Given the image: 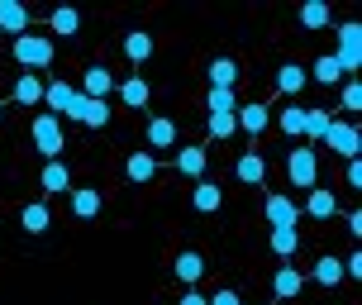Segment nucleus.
<instances>
[{
  "label": "nucleus",
  "mask_w": 362,
  "mask_h": 305,
  "mask_svg": "<svg viewBox=\"0 0 362 305\" xmlns=\"http://www.w3.org/2000/svg\"><path fill=\"white\" fill-rule=\"evenodd\" d=\"M115 86H119V81H115V72H110L105 62H90L86 72H81V96H86V100H110Z\"/></svg>",
  "instance_id": "0eeeda50"
},
{
  "label": "nucleus",
  "mask_w": 362,
  "mask_h": 305,
  "mask_svg": "<svg viewBox=\"0 0 362 305\" xmlns=\"http://www.w3.org/2000/svg\"><path fill=\"white\" fill-rule=\"evenodd\" d=\"M48 24H53L57 38H72L76 29H81V10H76V5H57L53 15H48Z\"/></svg>",
  "instance_id": "5701e85b"
},
{
  "label": "nucleus",
  "mask_w": 362,
  "mask_h": 305,
  "mask_svg": "<svg viewBox=\"0 0 362 305\" xmlns=\"http://www.w3.org/2000/svg\"><path fill=\"white\" fill-rule=\"evenodd\" d=\"M358 105H362V86H358V81H348V86H344V110H348V115H358Z\"/></svg>",
  "instance_id": "e433bc0d"
},
{
  "label": "nucleus",
  "mask_w": 362,
  "mask_h": 305,
  "mask_svg": "<svg viewBox=\"0 0 362 305\" xmlns=\"http://www.w3.org/2000/svg\"><path fill=\"white\" fill-rule=\"evenodd\" d=\"M205 129H210V139H234V134H238L234 115H210V120H205Z\"/></svg>",
  "instance_id": "c9c22d12"
},
{
  "label": "nucleus",
  "mask_w": 362,
  "mask_h": 305,
  "mask_svg": "<svg viewBox=\"0 0 362 305\" xmlns=\"http://www.w3.org/2000/svg\"><path fill=\"white\" fill-rule=\"evenodd\" d=\"M286 177H291L296 191H310V186H315V177H320V158H315V148H310V144H300L286 158Z\"/></svg>",
  "instance_id": "20e7f679"
},
{
  "label": "nucleus",
  "mask_w": 362,
  "mask_h": 305,
  "mask_svg": "<svg viewBox=\"0 0 362 305\" xmlns=\"http://www.w3.org/2000/svg\"><path fill=\"white\" fill-rule=\"evenodd\" d=\"M325 144L334 148L339 158L353 162L362 153V134H358V125H353V120H334V125H329V134H325Z\"/></svg>",
  "instance_id": "39448f33"
},
{
  "label": "nucleus",
  "mask_w": 362,
  "mask_h": 305,
  "mask_svg": "<svg viewBox=\"0 0 362 305\" xmlns=\"http://www.w3.org/2000/svg\"><path fill=\"white\" fill-rule=\"evenodd\" d=\"M67 205H72L76 219H95L100 205H105V196H100L95 186H72V191H67Z\"/></svg>",
  "instance_id": "9d476101"
},
{
  "label": "nucleus",
  "mask_w": 362,
  "mask_h": 305,
  "mask_svg": "<svg viewBox=\"0 0 362 305\" xmlns=\"http://www.w3.org/2000/svg\"><path fill=\"white\" fill-rule=\"evenodd\" d=\"M172 144H177V125H172L167 115L148 120V148H172Z\"/></svg>",
  "instance_id": "c756f323"
},
{
  "label": "nucleus",
  "mask_w": 362,
  "mask_h": 305,
  "mask_svg": "<svg viewBox=\"0 0 362 305\" xmlns=\"http://www.w3.org/2000/svg\"><path fill=\"white\" fill-rule=\"evenodd\" d=\"M0 115H5V100H0Z\"/></svg>",
  "instance_id": "79ce46f5"
},
{
  "label": "nucleus",
  "mask_w": 362,
  "mask_h": 305,
  "mask_svg": "<svg viewBox=\"0 0 362 305\" xmlns=\"http://www.w3.org/2000/svg\"><path fill=\"white\" fill-rule=\"evenodd\" d=\"M329 19H334V10H329L325 0H305L300 5V29H325Z\"/></svg>",
  "instance_id": "7c9ffc66"
},
{
  "label": "nucleus",
  "mask_w": 362,
  "mask_h": 305,
  "mask_svg": "<svg viewBox=\"0 0 362 305\" xmlns=\"http://www.w3.org/2000/svg\"><path fill=\"white\" fill-rule=\"evenodd\" d=\"M334 62H339V72H344V76L362 67V24H358V19L339 24V53H334Z\"/></svg>",
  "instance_id": "7ed1b4c3"
},
{
  "label": "nucleus",
  "mask_w": 362,
  "mask_h": 305,
  "mask_svg": "<svg viewBox=\"0 0 362 305\" xmlns=\"http://www.w3.org/2000/svg\"><path fill=\"white\" fill-rule=\"evenodd\" d=\"M172 167H177L181 177H196L200 181V177H205V148H200V144H186L177 158H172Z\"/></svg>",
  "instance_id": "6ab92c4d"
},
{
  "label": "nucleus",
  "mask_w": 362,
  "mask_h": 305,
  "mask_svg": "<svg viewBox=\"0 0 362 305\" xmlns=\"http://www.w3.org/2000/svg\"><path fill=\"white\" fill-rule=\"evenodd\" d=\"M305 86H310V72L300 62H281V67H276V91H281V96H300Z\"/></svg>",
  "instance_id": "f3484780"
},
{
  "label": "nucleus",
  "mask_w": 362,
  "mask_h": 305,
  "mask_svg": "<svg viewBox=\"0 0 362 305\" xmlns=\"http://www.w3.org/2000/svg\"><path fill=\"white\" fill-rule=\"evenodd\" d=\"M205 110H210V115H234V110H238V96H234V91H215V86H210Z\"/></svg>",
  "instance_id": "f704fd0d"
},
{
  "label": "nucleus",
  "mask_w": 362,
  "mask_h": 305,
  "mask_svg": "<svg viewBox=\"0 0 362 305\" xmlns=\"http://www.w3.org/2000/svg\"><path fill=\"white\" fill-rule=\"evenodd\" d=\"M29 134H34V148H38V153H43L48 162L62 158V148H67V134H62V120H57V115L38 110L34 125H29Z\"/></svg>",
  "instance_id": "f03ea898"
},
{
  "label": "nucleus",
  "mask_w": 362,
  "mask_h": 305,
  "mask_svg": "<svg viewBox=\"0 0 362 305\" xmlns=\"http://www.w3.org/2000/svg\"><path fill=\"white\" fill-rule=\"evenodd\" d=\"M76 100V86H67V81H43V105H48V115H67Z\"/></svg>",
  "instance_id": "ddd939ff"
},
{
  "label": "nucleus",
  "mask_w": 362,
  "mask_h": 305,
  "mask_svg": "<svg viewBox=\"0 0 362 305\" xmlns=\"http://www.w3.org/2000/svg\"><path fill=\"white\" fill-rule=\"evenodd\" d=\"M205 305H243V301H238V291H229V287H219L215 296H205Z\"/></svg>",
  "instance_id": "4c0bfd02"
},
{
  "label": "nucleus",
  "mask_w": 362,
  "mask_h": 305,
  "mask_svg": "<svg viewBox=\"0 0 362 305\" xmlns=\"http://www.w3.org/2000/svg\"><path fill=\"white\" fill-rule=\"evenodd\" d=\"M0 29L5 34H29V5H19V0H0Z\"/></svg>",
  "instance_id": "dca6fc26"
},
{
  "label": "nucleus",
  "mask_w": 362,
  "mask_h": 305,
  "mask_svg": "<svg viewBox=\"0 0 362 305\" xmlns=\"http://www.w3.org/2000/svg\"><path fill=\"white\" fill-rule=\"evenodd\" d=\"M305 72H310V81H320V86H339V81H344V72H339V62H334V53L315 57V67H305Z\"/></svg>",
  "instance_id": "c85d7f7f"
},
{
  "label": "nucleus",
  "mask_w": 362,
  "mask_h": 305,
  "mask_svg": "<svg viewBox=\"0 0 362 305\" xmlns=\"http://www.w3.org/2000/svg\"><path fill=\"white\" fill-rule=\"evenodd\" d=\"M272 125H281V129L291 134V139H296V134L305 129V105H296V100H291V105L281 110V115H272Z\"/></svg>",
  "instance_id": "72a5a7b5"
},
{
  "label": "nucleus",
  "mask_w": 362,
  "mask_h": 305,
  "mask_svg": "<svg viewBox=\"0 0 362 305\" xmlns=\"http://www.w3.org/2000/svg\"><path fill=\"white\" fill-rule=\"evenodd\" d=\"M305 215L334 219V215H339V196H334L329 186H310V191H305Z\"/></svg>",
  "instance_id": "4468645a"
},
{
  "label": "nucleus",
  "mask_w": 362,
  "mask_h": 305,
  "mask_svg": "<svg viewBox=\"0 0 362 305\" xmlns=\"http://www.w3.org/2000/svg\"><path fill=\"white\" fill-rule=\"evenodd\" d=\"M148 96H153V86H148L139 72L129 76V81H119V100H124L129 110H144V105H148Z\"/></svg>",
  "instance_id": "b1692460"
},
{
  "label": "nucleus",
  "mask_w": 362,
  "mask_h": 305,
  "mask_svg": "<svg viewBox=\"0 0 362 305\" xmlns=\"http://www.w3.org/2000/svg\"><path fill=\"white\" fill-rule=\"evenodd\" d=\"M234 125L243 129V134H253V139H257L262 129H272V110L262 105V100H253V105H238V110H234Z\"/></svg>",
  "instance_id": "9b49d317"
},
{
  "label": "nucleus",
  "mask_w": 362,
  "mask_h": 305,
  "mask_svg": "<svg viewBox=\"0 0 362 305\" xmlns=\"http://www.w3.org/2000/svg\"><path fill=\"white\" fill-rule=\"evenodd\" d=\"M234 177L243 181V186H262V177H267V158H262V153H243V158L234 162Z\"/></svg>",
  "instance_id": "a211bd4d"
},
{
  "label": "nucleus",
  "mask_w": 362,
  "mask_h": 305,
  "mask_svg": "<svg viewBox=\"0 0 362 305\" xmlns=\"http://www.w3.org/2000/svg\"><path fill=\"white\" fill-rule=\"evenodd\" d=\"M19 224H24V234H48L53 210H48L43 200H34V205H24V210H19Z\"/></svg>",
  "instance_id": "4be33fe9"
},
{
  "label": "nucleus",
  "mask_w": 362,
  "mask_h": 305,
  "mask_svg": "<svg viewBox=\"0 0 362 305\" xmlns=\"http://www.w3.org/2000/svg\"><path fill=\"white\" fill-rule=\"evenodd\" d=\"M329 125H334V115L320 105H305V129H300V139H310V144H325Z\"/></svg>",
  "instance_id": "aec40b11"
},
{
  "label": "nucleus",
  "mask_w": 362,
  "mask_h": 305,
  "mask_svg": "<svg viewBox=\"0 0 362 305\" xmlns=\"http://www.w3.org/2000/svg\"><path fill=\"white\" fill-rule=\"evenodd\" d=\"M219 200H224V191H219L215 181H196V191H191V205H196L200 215H215Z\"/></svg>",
  "instance_id": "bb28decb"
},
{
  "label": "nucleus",
  "mask_w": 362,
  "mask_h": 305,
  "mask_svg": "<svg viewBox=\"0 0 362 305\" xmlns=\"http://www.w3.org/2000/svg\"><path fill=\"white\" fill-rule=\"evenodd\" d=\"M124 57L139 67V62H148L153 57V34H144V29H134V34H124Z\"/></svg>",
  "instance_id": "cd10ccee"
},
{
  "label": "nucleus",
  "mask_w": 362,
  "mask_h": 305,
  "mask_svg": "<svg viewBox=\"0 0 362 305\" xmlns=\"http://www.w3.org/2000/svg\"><path fill=\"white\" fill-rule=\"evenodd\" d=\"M348 186H353V191H358V186H362V162H358V158L348 162Z\"/></svg>",
  "instance_id": "ea45409f"
},
{
  "label": "nucleus",
  "mask_w": 362,
  "mask_h": 305,
  "mask_svg": "<svg viewBox=\"0 0 362 305\" xmlns=\"http://www.w3.org/2000/svg\"><path fill=\"white\" fill-rule=\"evenodd\" d=\"M267 224L272 229H296L300 224V205L291 196H267Z\"/></svg>",
  "instance_id": "1a4fd4ad"
},
{
  "label": "nucleus",
  "mask_w": 362,
  "mask_h": 305,
  "mask_svg": "<svg viewBox=\"0 0 362 305\" xmlns=\"http://www.w3.org/2000/svg\"><path fill=\"white\" fill-rule=\"evenodd\" d=\"M205 76H210V86H215V91H234L238 86V62H234V57H215Z\"/></svg>",
  "instance_id": "412c9836"
},
{
  "label": "nucleus",
  "mask_w": 362,
  "mask_h": 305,
  "mask_svg": "<svg viewBox=\"0 0 362 305\" xmlns=\"http://www.w3.org/2000/svg\"><path fill=\"white\" fill-rule=\"evenodd\" d=\"M172 272H177V282L196 287L200 277H205V258H200L196 248H181V253H177V263H172Z\"/></svg>",
  "instance_id": "2eb2a0df"
},
{
  "label": "nucleus",
  "mask_w": 362,
  "mask_h": 305,
  "mask_svg": "<svg viewBox=\"0 0 362 305\" xmlns=\"http://www.w3.org/2000/svg\"><path fill=\"white\" fill-rule=\"evenodd\" d=\"M124 177L139 181V186H148V181L158 177V158H153V153H134V158L124 162Z\"/></svg>",
  "instance_id": "393cba45"
},
{
  "label": "nucleus",
  "mask_w": 362,
  "mask_h": 305,
  "mask_svg": "<svg viewBox=\"0 0 362 305\" xmlns=\"http://www.w3.org/2000/svg\"><path fill=\"white\" fill-rule=\"evenodd\" d=\"M38 186L48 191V196H67L72 191V172H67V162H43V172H38Z\"/></svg>",
  "instance_id": "f8f14e48"
},
{
  "label": "nucleus",
  "mask_w": 362,
  "mask_h": 305,
  "mask_svg": "<svg viewBox=\"0 0 362 305\" xmlns=\"http://www.w3.org/2000/svg\"><path fill=\"white\" fill-rule=\"evenodd\" d=\"M10 48H15V62L24 67V72H43V67H53V57H57V43L43 38V34H34V29L19 34Z\"/></svg>",
  "instance_id": "f257e3e1"
},
{
  "label": "nucleus",
  "mask_w": 362,
  "mask_h": 305,
  "mask_svg": "<svg viewBox=\"0 0 362 305\" xmlns=\"http://www.w3.org/2000/svg\"><path fill=\"white\" fill-rule=\"evenodd\" d=\"M67 120H76V125H86V129H105L115 115H110V100H86V96L76 91V100H72V110H67Z\"/></svg>",
  "instance_id": "423d86ee"
},
{
  "label": "nucleus",
  "mask_w": 362,
  "mask_h": 305,
  "mask_svg": "<svg viewBox=\"0 0 362 305\" xmlns=\"http://www.w3.org/2000/svg\"><path fill=\"white\" fill-rule=\"evenodd\" d=\"M344 277H362V253H353V258H344Z\"/></svg>",
  "instance_id": "58836bf2"
},
{
  "label": "nucleus",
  "mask_w": 362,
  "mask_h": 305,
  "mask_svg": "<svg viewBox=\"0 0 362 305\" xmlns=\"http://www.w3.org/2000/svg\"><path fill=\"white\" fill-rule=\"evenodd\" d=\"M300 291H305V272L296 267V263H281V267L272 272V296L276 301H296Z\"/></svg>",
  "instance_id": "6e6552de"
},
{
  "label": "nucleus",
  "mask_w": 362,
  "mask_h": 305,
  "mask_svg": "<svg viewBox=\"0 0 362 305\" xmlns=\"http://www.w3.org/2000/svg\"><path fill=\"white\" fill-rule=\"evenodd\" d=\"M310 277H315L320 287H339V282H344V258H320Z\"/></svg>",
  "instance_id": "2f4dec72"
},
{
  "label": "nucleus",
  "mask_w": 362,
  "mask_h": 305,
  "mask_svg": "<svg viewBox=\"0 0 362 305\" xmlns=\"http://www.w3.org/2000/svg\"><path fill=\"white\" fill-rule=\"evenodd\" d=\"M181 305H205V296H200V291H186V296H181Z\"/></svg>",
  "instance_id": "a19ab883"
},
{
  "label": "nucleus",
  "mask_w": 362,
  "mask_h": 305,
  "mask_svg": "<svg viewBox=\"0 0 362 305\" xmlns=\"http://www.w3.org/2000/svg\"><path fill=\"white\" fill-rule=\"evenodd\" d=\"M296 248H300V229H272V253L276 258H296Z\"/></svg>",
  "instance_id": "473e14b6"
},
{
  "label": "nucleus",
  "mask_w": 362,
  "mask_h": 305,
  "mask_svg": "<svg viewBox=\"0 0 362 305\" xmlns=\"http://www.w3.org/2000/svg\"><path fill=\"white\" fill-rule=\"evenodd\" d=\"M15 100L19 105H38V100H43V76L38 72H19L15 76Z\"/></svg>",
  "instance_id": "a878e982"
}]
</instances>
